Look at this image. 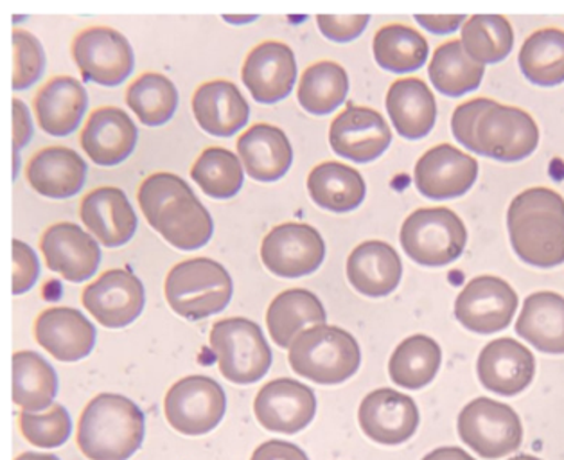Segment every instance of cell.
<instances>
[{
	"instance_id": "cell-1",
	"label": "cell",
	"mask_w": 564,
	"mask_h": 460,
	"mask_svg": "<svg viewBox=\"0 0 564 460\" xmlns=\"http://www.w3.org/2000/svg\"><path fill=\"white\" fill-rule=\"evenodd\" d=\"M137 202L148 223L181 250H196L210 242L215 222L195 191L175 173H153L142 182Z\"/></svg>"
},
{
	"instance_id": "cell-2",
	"label": "cell",
	"mask_w": 564,
	"mask_h": 460,
	"mask_svg": "<svg viewBox=\"0 0 564 460\" xmlns=\"http://www.w3.org/2000/svg\"><path fill=\"white\" fill-rule=\"evenodd\" d=\"M512 248L520 259L540 268L564 263V199L549 188H532L512 200L507 211Z\"/></svg>"
},
{
	"instance_id": "cell-3",
	"label": "cell",
	"mask_w": 564,
	"mask_h": 460,
	"mask_svg": "<svg viewBox=\"0 0 564 460\" xmlns=\"http://www.w3.org/2000/svg\"><path fill=\"white\" fill-rule=\"evenodd\" d=\"M147 417L121 394H99L78 422V446L90 460H128L144 441Z\"/></svg>"
},
{
	"instance_id": "cell-4",
	"label": "cell",
	"mask_w": 564,
	"mask_h": 460,
	"mask_svg": "<svg viewBox=\"0 0 564 460\" xmlns=\"http://www.w3.org/2000/svg\"><path fill=\"white\" fill-rule=\"evenodd\" d=\"M288 360L302 378L321 385H338L358 373L361 350L349 331L322 324L299 334Z\"/></svg>"
},
{
	"instance_id": "cell-5",
	"label": "cell",
	"mask_w": 564,
	"mask_h": 460,
	"mask_svg": "<svg viewBox=\"0 0 564 460\" xmlns=\"http://www.w3.org/2000/svg\"><path fill=\"white\" fill-rule=\"evenodd\" d=\"M164 291L176 315L204 320L229 306L234 282L221 263L209 257H193L171 268Z\"/></svg>"
},
{
	"instance_id": "cell-6",
	"label": "cell",
	"mask_w": 564,
	"mask_h": 460,
	"mask_svg": "<svg viewBox=\"0 0 564 460\" xmlns=\"http://www.w3.org/2000/svg\"><path fill=\"white\" fill-rule=\"evenodd\" d=\"M399 242L406 256L419 265L444 267L463 256L467 228L452 208H417L404 220Z\"/></svg>"
},
{
	"instance_id": "cell-7",
	"label": "cell",
	"mask_w": 564,
	"mask_h": 460,
	"mask_svg": "<svg viewBox=\"0 0 564 460\" xmlns=\"http://www.w3.org/2000/svg\"><path fill=\"white\" fill-rule=\"evenodd\" d=\"M210 350L218 359L219 373L238 385L259 382L272 365L263 330L245 317L218 320L210 330Z\"/></svg>"
},
{
	"instance_id": "cell-8",
	"label": "cell",
	"mask_w": 564,
	"mask_h": 460,
	"mask_svg": "<svg viewBox=\"0 0 564 460\" xmlns=\"http://www.w3.org/2000/svg\"><path fill=\"white\" fill-rule=\"evenodd\" d=\"M458 436L484 459L514 453L523 442V425L512 407L491 397H477L460 410Z\"/></svg>"
},
{
	"instance_id": "cell-9",
	"label": "cell",
	"mask_w": 564,
	"mask_h": 460,
	"mask_svg": "<svg viewBox=\"0 0 564 460\" xmlns=\"http://www.w3.org/2000/svg\"><path fill=\"white\" fill-rule=\"evenodd\" d=\"M227 410V396L209 376H187L167 391L164 413L167 422L184 436H205L218 427Z\"/></svg>"
},
{
	"instance_id": "cell-10",
	"label": "cell",
	"mask_w": 564,
	"mask_h": 460,
	"mask_svg": "<svg viewBox=\"0 0 564 460\" xmlns=\"http://www.w3.org/2000/svg\"><path fill=\"white\" fill-rule=\"evenodd\" d=\"M475 142L478 156L516 162L534 153L540 128L529 111L497 101L478 119Z\"/></svg>"
},
{
	"instance_id": "cell-11",
	"label": "cell",
	"mask_w": 564,
	"mask_h": 460,
	"mask_svg": "<svg viewBox=\"0 0 564 460\" xmlns=\"http://www.w3.org/2000/svg\"><path fill=\"white\" fill-rule=\"evenodd\" d=\"M73 56L85 82L117 87L133 73L135 54L124 34L112 28H88L74 39Z\"/></svg>"
},
{
	"instance_id": "cell-12",
	"label": "cell",
	"mask_w": 564,
	"mask_h": 460,
	"mask_svg": "<svg viewBox=\"0 0 564 460\" xmlns=\"http://www.w3.org/2000/svg\"><path fill=\"white\" fill-rule=\"evenodd\" d=\"M324 257L326 243L322 234L307 223H282L264 236L261 245L264 267L288 279L310 276L321 268Z\"/></svg>"
},
{
	"instance_id": "cell-13",
	"label": "cell",
	"mask_w": 564,
	"mask_h": 460,
	"mask_svg": "<svg viewBox=\"0 0 564 460\" xmlns=\"http://www.w3.org/2000/svg\"><path fill=\"white\" fill-rule=\"evenodd\" d=\"M518 310V293L500 277H475L455 301V317L473 333L491 334L509 328Z\"/></svg>"
},
{
	"instance_id": "cell-14",
	"label": "cell",
	"mask_w": 564,
	"mask_h": 460,
	"mask_svg": "<svg viewBox=\"0 0 564 460\" xmlns=\"http://www.w3.org/2000/svg\"><path fill=\"white\" fill-rule=\"evenodd\" d=\"M82 301L99 324L119 330L139 319L147 304V290L135 274L116 268L88 285Z\"/></svg>"
},
{
	"instance_id": "cell-15",
	"label": "cell",
	"mask_w": 564,
	"mask_h": 460,
	"mask_svg": "<svg viewBox=\"0 0 564 460\" xmlns=\"http://www.w3.org/2000/svg\"><path fill=\"white\" fill-rule=\"evenodd\" d=\"M478 176V160L452 145L430 148L414 171L419 193L426 199L449 200L471 190Z\"/></svg>"
},
{
	"instance_id": "cell-16",
	"label": "cell",
	"mask_w": 564,
	"mask_h": 460,
	"mask_svg": "<svg viewBox=\"0 0 564 460\" xmlns=\"http://www.w3.org/2000/svg\"><path fill=\"white\" fill-rule=\"evenodd\" d=\"M392 142V130L375 108L349 105L329 128V145L336 156L352 162H370L383 156Z\"/></svg>"
},
{
	"instance_id": "cell-17",
	"label": "cell",
	"mask_w": 564,
	"mask_h": 460,
	"mask_svg": "<svg viewBox=\"0 0 564 460\" xmlns=\"http://www.w3.org/2000/svg\"><path fill=\"white\" fill-rule=\"evenodd\" d=\"M253 413L267 430L292 436L313 421L316 396L313 388L297 379H273L259 391Z\"/></svg>"
},
{
	"instance_id": "cell-18",
	"label": "cell",
	"mask_w": 564,
	"mask_h": 460,
	"mask_svg": "<svg viewBox=\"0 0 564 460\" xmlns=\"http://www.w3.org/2000/svg\"><path fill=\"white\" fill-rule=\"evenodd\" d=\"M361 430L380 445H403L419 427V408L412 397L394 388L367 394L358 410Z\"/></svg>"
},
{
	"instance_id": "cell-19",
	"label": "cell",
	"mask_w": 564,
	"mask_h": 460,
	"mask_svg": "<svg viewBox=\"0 0 564 460\" xmlns=\"http://www.w3.org/2000/svg\"><path fill=\"white\" fill-rule=\"evenodd\" d=\"M245 87L253 99L273 105L290 96L297 79V58L282 42H263L250 51L241 68Z\"/></svg>"
},
{
	"instance_id": "cell-20",
	"label": "cell",
	"mask_w": 564,
	"mask_h": 460,
	"mask_svg": "<svg viewBox=\"0 0 564 460\" xmlns=\"http://www.w3.org/2000/svg\"><path fill=\"white\" fill-rule=\"evenodd\" d=\"M47 267L70 282H84L98 271L101 248L76 223L62 222L45 231L40 242Z\"/></svg>"
},
{
	"instance_id": "cell-21",
	"label": "cell",
	"mask_w": 564,
	"mask_h": 460,
	"mask_svg": "<svg viewBox=\"0 0 564 460\" xmlns=\"http://www.w3.org/2000/svg\"><path fill=\"white\" fill-rule=\"evenodd\" d=\"M477 373L487 391L500 396H516L534 379V354L518 340H492L478 356Z\"/></svg>"
},
{
	"instance_id": "cell-22",
	"label": "cell",
	"mask_w": 564,
	"mask_h": 460,
	"mask_svg": "<svg viewBox=\"0 0 564 460\" xmlns=\"http://www.w3.org/2000/svg\"><path fill=\"white\" fill-rule=\"evenodd\" d=\"M34 336L59 362H79L93 353L98 331L76 308L54 306L40 313Z\"/></svg>"
},
{
	"instance_id": "cell-23",
	"label": "cell",
	"mask_w": 564,
	"mask_h": 460,
	"mask_svg": "<svg viewBox=\"0 0 564 460\" xmlns=\"http://www.w3.org/2000/svg\"><path fill=\"white\" fill-rule=\"evenodd\" d=\"M79 216L88 231H93L94 236L108 248L127 245L139 225L127 193L110 185L90 191L82 200Z\"/></svg>"
},
{
	"instance_id": "cell-24",
	"label": "cell",
	"mask_w": 564,
	"mask_h": 460,
	"mask_svg": "<svg viewBox=\"0 0 564 460\" xmlns=\"http://www.w3.org/2000/svg\"><path fill=\"white\" fill-rule=\"evenodd\" d=\"M139 131L127 111L117 107L94 110L82 131V146L98 165H117L135 150Z\"/></svg>"
},
{
	"instance_id": "cell-25",
	"label": "cell",
	"mask_w": 564,
	"mask_h": 460,
	"mask_svg": "<svg viewBox=\"0 0 564 460\" xmlns=\"http://www.w3.org/2000/svg\"><path fill=\"white\" fill-rule=\"evenodd\" d=\"M88 165L78 151L65 146L40 150L28 164V180L33 190L47 199H70L84 190Z\"/></svg>"
},
{
	"instance_id": "cell-26",
	"label": "cell",
	"mask_w": 564,
	"mask_h": 460,
	"mask_svg": "<svg viewBox=\"0 0 564 460\" xmlns=\"http://www.w3.org/2000/svg\"><path fill=\"white\" fill-rule=\"evenodd\" d=\"M193 114L210 136L230 137L247 127L250 105L232 82L215 79L196 88Z\"/></svg>"
},
{
	"instance_id": "cell-27",
	"label": "cell",
	"mask_w": 564,
	"mask_h": 460,
	"mask_svg": "<svg viewBox=\"0 0 564 460\" xmlns=\"http://www.w3.org/2000/svg\"><path fill=\"white\" fill-rule=\"evenodd\" d=\"M403 277V263L389 243L364 242L347 259V279L356 291L367 297L390 296Z\"/></svg>"
},
{
	"instance_id": "cell-28",
	"label": "cell",
	"mask_w": 564,
	"mask_h": 460,
	"mask_svg": "<svg viewBox=\"0 0 564 460\" xmlns=\"http://www.w3.org/2000/svg\"><path fill=\"white\" fill-rule=\"evenodd\" d=\"M88 107L84 83L73 76H56L34 97V114L40 128L54 137L70 136L78 130Z\"/></svg>"
},
{
	"instance_id": "cell-29",
	"label": "cell",
	"mask_w": 564,
	"mask_h": 460,
	"mask_svg": "<svg viewBox=\"0 0 564 460\" xmlns=\"http://www.w3.org/2000/svg\"><path fill=\"white\" fill-rule=\"evenodd\" d=\"M239 159L245 170L259 182H275L293 164L292 142L281 128L259 122L238 139Z\"/></svg>"
},
{
	"instance_id": "cell-30",
	"label": "cell",
	"mask_w": 564,
	"mask_h": 460,
	"mask_svg": "<svg viewBox=\"0 0 564 460\" xmlns=\"http://www.w3.org/2000/svg\"><path fill=\"white\" fill-rule=\"evenodd\" d=\"M387 111L399 136L423 139L437 121V101L432 88L419 78H403L392 83L387 93Z\"/></svg>"
},
{
	"instance_id": "cell-31",
	"label": "cell",
	"mask_w": 564,
	"mask_h": 460,
	"mask_svg": "<svg viewBox=\"0 0 564 460\" xmlns=\"http://www.w3.org/2000/svg\"><path fill=\"white\" fill-rule=\"evenodd\" d=\"M326 308L313 291L304 288L279 293L267 311L268 331L272 334L273 342L288 350L302 331L326 324Z\"/></svg>"
},
{
	"instance_id": "cell-32",
	"label": "cell",
	"mask_w": 564,
	"mask_h": 460,
	"mask_svg": "<svg viewBox=\"0 0 564 460\" xmlns=\"http://www.w3.org/2000/svg\"><path fill=\"white\" fill-rule=\"evenodd\" d=\"M516 333L541 353L564 354V297L555 291H535L527 297Z\"/></svg>"
},
{
	"instance_id": "cell-33",
	"label": "cell",
	"mask_w": 564,
	"mask_h": 460,
	"mask_svg": "<svg viewBox=\"0 0 564 460\" xmlns=\"http://www.w3.org/2000/svg\"><path fill=\"white\" fill-rule=\"evenodd\" d=\"M313 202L333 213H349L366 200L367 185L360 171L341 162H322L307 176Z\"/></svg>"
},
{
	"instance_id": "cell-34",
	"label": "cell",
	"mask_w": 564,
	"mask_h": 460,
	"mask_svg": "<svg viewBox=\"0 0 564 460\" xmlns=\"http://www.w3.org/2000/svg\"><path fill=\"white\" fill-rule=\"evenodd\" d=\"M58 376L53 365L34 351L13 354V402L24 413L39 414L54 405Z\"/></svg>"
},
{
	"instance_id": "cell-35",
	"label": "cell",
	"mask_w": 564,
	"mask_h": 460,
	"mask_svg": "<svg viewBox=\"0 0 564 460\" xmlns=\"http://www.w3.org/2000/svg\"><path fill=\"white\" fill-rule=\"evenodd\" d=\"M443 362L441 345L426 334H412L390 356V379L399 387L419 391L437 376Z\"/></svg>"
},
{
	"instance_id": "cell-36",
	"label": "cell",
	"mask_w": 564,
	"mask_h": 460,
	"mask_svg": "<svg viewBox=\"0 0 564 460\" xmlns=\"http://www.w3.org/2000/svg\"><path fill=\"white\" fill-rule=\"evenodd\" d=\"M484 73L486 65L475 62L466 53L460 40H449L446 44L438 45L429 67L433 87L449 97H460L477 90Z\"/></svg>"
},
{
	"instance_id": "cell-37",
	"label": "cell",
	"mask_w": 564,
	"mask_h": 460,
	"mask_svg": "<svg viewBox=\"0 0 564 460\" xmlns=\"http://www.w3.org/2000/svg\"><path fill=\"white\" fill-rule=\"evenodd\" d=\"M375 58L384 71L395 74L414 73L429 60V40L414 28L404 24L383 25L375 36Z\"/></svg>"
},
{
	"instance_id": "cell-38",
	"label": "cell",
	"mask_w": 564,
	"mask_h": 460,
	"mask_svg": "<svg viewBox=\"0 0 564 460\" xmlns=\"http://www.w3.org/2000/svg\"><path fill=\"white\" fill-rule=\"evenodd\" d=\"M349 93V76L346 68L336 62H316L302 73L297 97L301 107L313 116H327L341 103Z\"/></svg>"
},
{
	"instance_id": "cell-39",
	"label": "cell",
	"mask_w": 564,
	"mask_h": 460,
	"mask_svg": "<svg viewBox=\"0 0 564 460\" xmlns=\"http://www.w3.org/2000/svg\"><path fill=\"white\" fill-rule=\"evenodd\" d=\"M521 73L540 87H555L564 82V31L557 28L535 31L521 45Z\"/></svg>"
},
{
	"instance_id": "cell-40",
	"label": "cell",
	"mask_w": 564,
	"mask_h": 460,
	"mask_svg": "<svg viewBox=\"0 0 564 460\" xmlns=\"http://www.w3.org/2000/svg\"><path fill=\"white\" fill-rule=\"evenodd\" d=\"M127 103L142 125L162 127L175 116L178 90L164 74L147 73L128 87Z\"/></svg>"
},
{
	"instance_id": "cell-41",
	"label": "cell",
	"mask_w": 564,
	"mask_h": 460,
	"mask_svg": "<svg viewBox=\"0 0 564 460\" xmlns=\"http://www.w3.org/2000/svg\"><path fill=\"white\" fill-rule=\"evenodd\" d=\"M460 42L478 64H498L514 47V30L506 17L473 15L463 25Z\"/></svg>"
},
{
	"instance_id": "cell-42",
	"label": "cell",
	"mask_w": 564,
	"mask_h": 460,
	"mask_svg": "<svg viewBox=\"0 0 564 460\" xmlns=\"http://www.w3.org/2000/svg\"><path fill=\"white\" fill-rule=\"evenodd\" d=\"M191 176L207 196L216 200L232 199L243 188V165L232 151L207 148L196 159Z\"/></svg>"
},
{
	"instance_id": "cell-43",
	"label": "cell",
	"mask_w": 564,
	"mask_h": 460,
	"mask_svg": "<svg viewBox=\"0 0 564 460\" xmlns=\"http://www.w3.org/2000/svg\"><path fill=\"white\" fill-rule=\"evenodd\" d=\"M20 431L31 445L39 448H58L70 437L73 419L64 405L54 403L44 414H20Z\"/></svg>"
},
{
	"instance_id": "cell-44",
	"label": "cell",
	"mask_w": 564,
	"mask_h": 460,
	"mask_svg": "<svg viewBox=\"0 0 564 460\" xmlns=\"http://www.w3.org/2000/svg\"><path fill=\"white\" fill-rule=\"evenodd\" d=\"M45 51L40 40L25 30H13V90H25L42 78Z\"/></svg>"
},
{
	"instance_id": "cell-45",
	"label": "cell",
	"mask_w": 564,
	"mask_h": 460,
	"mask_svg": "<svg viewBox=\"0 0 564 460\" xmlns=\"http://www.w3.org/2000/svg\"><path fill=\"white\" fill-rule=\"evenodd\" d=\"M495 99H487V97H477L471 101L458 105L453 111L452 130L453 136L460 145L466 146L467 150L477 153V142H475V130H477L478 119L484 116L487 108L495 105Z\"/></svg>"
},
{
	"instance_id": "cell-46",
	"label": "cell",
	"mask_w": 564,
	"mask_h": 460,
	"mask_svg": "<svg viewBox=\"0 0 564 460\" xmlns=\"http://www.w3.org/2000/svg\"><path fill=\"white\" fill-rule=\"evenodd\" d=\"M40 276L39 257L28 243L13 239V293L30 291Z\"/></svg>"
},
{
	"instance_id": "cell-47",
	"label": "cell",
	"mask_w": 564,
	"mask_h": 460,
	"mask_svg": "<svg viewBox=\"0 0 564 460\" xmlns=\"http://www.w3.org/2000/svg\"><path fill=\"white\" fill-rule=\"evenodd\" d=\"M370 22V15H318L316 24L321 28L322 34L326 39L346 44L350 40L358 39L367 24Z\"/></svg>"
},
{
	"instance_id": "cell-48",
	"label": "cell",
	"mask_w": 564,
	"mask_h": 460,
	"mask_svg": "<svg viewBox=\"0 0 564 460\" xmlns=\"http://www.w3.org/2000/svg\"><path fill=\"white\" fill-rule=\"evenodd\" d=\"M250 460H310L297 445L286 441H268L253 451Z\"/></svg>"
},
{
	"instance_id": "cell-49",
	"label": "cell",
	"mask_w": 564,
	"mask_h": 460,
	"mask_svg": "<svg viewBox=\"0 0 564 460\" xmlns=\"http://www.w3.org/2000/svg\"><path fill=\"white\" fill-rule=\"evenodd\" d=\"M33 137V121H31L30 108L25 107L24 101L13 99V145H15V156L22 150Z\"/></svg>"
},
{
	"instance_id": "cell-50",
	"label": "cell",
	"mask_w": 564,
	"mask_h": 460,
	"mask_svg": "<svg viewBox=\"0 0 564 460\" xmlns=\"http://www.w3.org/2000/svg\"><path fill=\"white\" fill-rule=\"evenodd\" d=\"M466 15H415V22L430 33L446 34L466 24Z\"/></svg>"
},
{
	"instance_id": "cell-51",
	"label": "cell",
	"mask_w": 564,
	"mask_h": 460,
	"mask_svg": "<svg viewBox=\"0 0 564 460\" xmlns=\"http://www.w3.org/2000/svg\"><path fill=\"white\" fill-rule=\"evenodd\" d=\"M423 460H475V457L469 456L467 451L457 446H444V448L433 450Z\"/></svg>"
},
{
	"instance_id": "cell-52",
	"label": "cell",
	"mask_w": 564,
	"mask_h": 460,
	"mask_svg": "<svg viewBox=\"0 0 564 460\" xmlns=\"http://www.w3.org/2000/svg\"><path fill=\"white\" fill-rule=\"evenodd\" d=\"M15 460H59L56 456H51V453H31V451H25L22 456L17 457Z\"/></svg>"
},
{
	"instance_id": "cell-53",
	"label": "cell",
	"mask_w": 564,
	"mask_h": 460,
	"mask_svg": "<svg viewBox=\"0 0 564 460\" xmlns=\"http://www.w3.org/2000/svg\"><path fill=\"white\" fill-rule=\"evenodd\" d=\"M258 17H245V19H230V17H225V20H229V22H250V20H256Z\"/></svg>"
},
{
	"instance_id": "cell-54",
	"label": "cell",
	"mask_w": 564,
	"mask_h": 460,
	"mask_svg": "<svg viewBox=\"0 0 564 460\" xmlns=\"http://www.w3.org/2000/svg\"><path fill=\"white\" fill-rule=\"evenodd\" d=\"M509 460H541V459H538V457H532V456H516Z\"/></svg>"
}]
</instances>
